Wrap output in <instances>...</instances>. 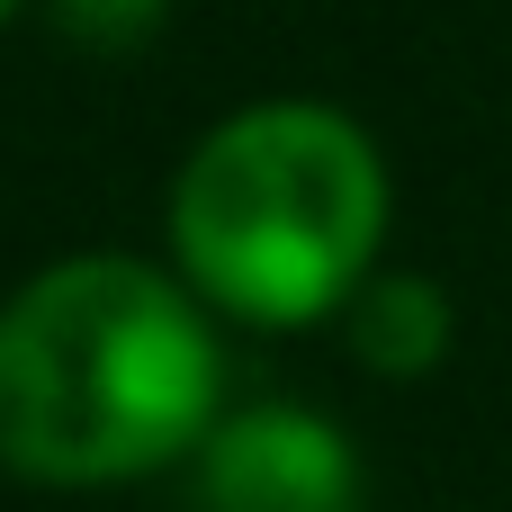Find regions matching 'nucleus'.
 Instances as JSON below:
<instances>
[{"mask_svg":"<svg viewBox=\"0 0 512 512\" xmlns=\"http://www.w3.org/2000/svg\"><path fill=\"white\" fill-rule=\"evenodd\" d=\"M216 432V333L144 261L90 252L0 306V468L117 486Z\"/></svg>","mask_w":512,"mask_h":512,"instance_id":"nucleus-1","label":"nucleus"},{"mask_svg":"<svg viewBox=\"0 0 512 512\" xmlns=\"http://www.w3.org/2000/svg\"><path fill=\"white\" fill-rule=\"evenodd\" d=\"M387 234L378 144L315 99L225 117L171 180L180 270L243 324H315L369 288Z\"/></svg>","mask_w":512,"mask_h":512,"instance_id":"nucleus-2","label":"nucleus"},{"mask_svg":"<svg viewBox=\"0 0 512 512\" xmlns=\"http://www.w3.org/2000/svg\"><path fill=\"white\" fill-rule=\"evenodd\" d=\"M360 495L342 423L306 405H252L198 441V512H360Z\"/></svg>","mask_w":512,"mask_h":512,"instance_id":"nucleus-3","label":"nucleus"},{"mask_svg":"<svg viewBox=\"0 0 512 512\" xmlns=\"http://www.w3.org/2000/svg\"><path fill=\"white\" fill-rule=\"evenodd\" d=\"M351 351L378 369V378H423V369H441V351H450V297L432 288V279H369L360 297H351Z\"/></svg>","mask_w":512,"mask_h":512,"instance_id":"nucleus-4","label":"nucleus"},{"mask_svg":"<svg viewBox=\"0 0 512 512\" xmlns=\"http://www.w3.org/2000/svg\"><path fill=\"white\" fill-rule=\"evenodd\" d=\"M54 18L81 45H144L162 27V0H54Z\"/></svg>","mask_w":512,"mask_h":512,"instance_id":"nucleus-5","label":"nucleus"},{"mask_svg":"<svg viewBox=\"0 0 512 512\" xmlns=\"http://www.w3.org/2000/svg\"><path fill=\"white\" fill-rule=\"evenodd\" d=\"M9 9H18V0H0V18H9Z\"/></svg>","mask_w":512,"mask_h":512,"instance_id":"nucleus-6","label":"nucleus"}]
</instances>
